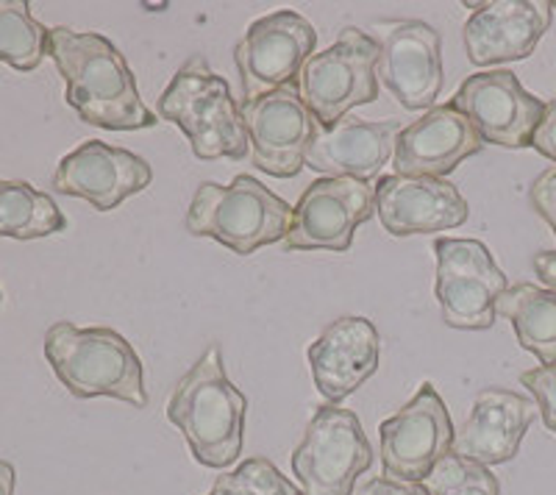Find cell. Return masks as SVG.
Instances as JSON below:
<instances>
[{"label":"cell","mask_w":556,"mask_h":495,"mask_svg":"<svg viewBox=\"0 0 556 495\" xmlns=\"http://www.w3.org/2000/svg\"><path fill=\"white\" fill-rule=\"evenodd\" d=\"M534 418L538 404H531L526 395L504 388H484L476 395L465 423L456 429L454 454L484 468L513 462Z\"/></svg>","instance_id":"19"},{"label":"cell","mask_w":556,"mask_h":495,"mask_svg":"<svg viewBox=\"0 0 556 495\" xmlns=\"http://www.w3.org/2000/svg\"><path fill=\"white\" fill-rule=\"evenodd\" d=\"M156 117L181 128L190 140L195 160H245L248 131L240 115V103L223 76L208 67L201 53L178 67L170 87L162 92Z\"/></svg>","instance_id":"4"},{"label":"cell","mask_w":556,"mask_h":495,"mask_svg":"<svg viewBox=\"0 0 556 495\" xmlns=\"http://www.w3.org/2000/svg\"><path fill=\"white\" fill-rule=\"evenodd\" d=\"M529 198H531V206L538 210V215L548 223L551 231L556 234V167L545 170L543 176L531 185Z\"/></svg>","instance_id":"28"},{"label":"cell","mask_w":556,"mask_h":495,"mask_svg":"<svg viewBox=\"0 0 556 495\" xmlns=\"http://www.w3.org/2000/svg\"><path fill=\"white\" fill-rule=\"evenodd\" d=\"M495 315L513 323L520 348L543 365H556V292L515 284L498 299Z\"/></svg>","instance_id":"22"},{"label":"cell","mask_w":556,"mask_h":495,"mask_svg":"<svg viewBox=\"0 0 556 495\" xmlns=\"http://www.w3.org/2000/svg\"><path fill=\"white\" fill-rule=\"evenodd\" d=\"M251 142V165L273 178H295L306 167V151L317 140V123L298 87L273 89L240 103Z\"/></svg>","instance_id":"13"},{"label":"cell","mask_w":556,"mask_h":495,"mask_svg":"<svg viewBox=\"0 0 556 495\" xmlns=\"http://www.w3.org/2000/svg\"><path fill=\"white\" fill-rule=\"evenodd\" d=\"M0 301H3V290H0Z\"/></svg>","instance_id":"33"},{"label":"cell","mask_w":556,"mask_h":495,"mask_svg":"<svg viewBox=\"0 0 556 495\" xmlns=\"http://www.w3.org/2000/svg\"><path fill=\"white\" fill-rule=\"evenodd\" d=\"M45 359L76 398H117L131 407H148L146 368L121 331L109 326L78 329L56 320L45 331Z\"/></svg>","instance_id":"3"},{"label":"cell","mask_w":556,"mask_h":495,"mask_svg":"<svg viewBox=\"0 0 556 495\" xmlns=\"http://www.w3.org/2000/svg\"><path fill=\"white\" fill-rule=\"evenodd\" d=\"M376 215L387 234H437L459 229L470 210L448 178L381 176L374 187Z\"/></svg>","instance_id":"16"},{"label":"cell","mask_w":556,"mask_h":495,"mask_svg":"<svg viewBox=\"0 0 556 495\" xmlns=\"http://www.w3.org/2000/svg\"><path fill=\"white\" fill-rule=\"evenodd\" d=\"M354 495H429V490H426V484L399 482V479H390V477H376L362 482L359 487L354 490Z\"/></svg>","instance_id":"29"},{"label":"cell","mask_w":556,"mask_h":495,"mask_svg":"<svg viewBox=\"0 0 556 495\" xmlns=\"http://www.w3.org/2000/svg\"><path fill=\"white\" fill-rule=\"evenodd\" d=\"M379 42L356 26H345L337 42L315 53L298 76V96L317 126L331 131L348 112L379 101Z\"/></svg>","instance_id":"6"},{"label":"cell","mask_w":556,"mask_h":495,"mask_svg":"<svg viewBox=\"0 0 556 495\" xmlns=\"http://www.w3.org/2000/svg\"><path fill=\"white\" fill-rule=\"evenodd\" d=\"M317 31L304 14L278 9L253 20L235 48L242 101L262 98L273 89L298 87L304 64L315 56Z\"/></svg>","instance_id":"9"},{"label":"cell","mask_w":556,"mask_h":495,"mask_svg":"<svg viewBox=\"0 0 556 495\" xmlns=\"http://www.w3.org/2000/svg\"><path fill=\"white\" fill-rule=\"evenodd\" d=\"M429 495H501L493 470L465 457L448 454L426 479Z\"/></svg>","instance_id":"25"},{"label":"cell","mask_w":556,"mask_h":495,"mask_svg":"<svg viewBox=\"0 0 556 495\" xmlns=\"http://www.w3.org/2000/svg\"><path fill=\"white\" fill-rule=\"evenodd\" d=\"M292 223V206L267 190L260 178L240 173L231 185L203 181L187 210V231L208 237L240 256L285 242Z\"/></svg>","instance_id":"5"},{"label":"cell","mask_w":556,"mask_h":495,"mask_svg":"<svg viewBox=\"0 0 556 495\" xmlns=\"http://www.w3.org/2000/svg\"><path fill=\"white\" fill-rule=\"evenodd\" d=\"M51 28L37 23L31 3L26 0H0V62L17 73L37 71L48 56Z\"/></svg>","instance_id":"24"},{"label":"cell","mask_w":556,"mask_h":495,"mask_svg":"<svg viewBox=\"0 0 556 495\" xmlns=\"http://www.w3.org/2000/svg\"><path fill=\"white\" fill-rule=\"evenodd\" d=\"M248 398L228 379L220 345H212L178 379L167 401V420L184 434L198 465L223 470L235 465L245 443Z\"/></svg>","instance_id":"2"},{"label":"cell","mask_w":556,"mask_h":495,"mask_svg":"<svg viewBox=\"0 0 556 495\" xmlns=\"http://www.w3.org/2000/svg\"><path fill=\"white\" fill-rule=\"evenodd\" d=\"M534 274L545 284V290L556 292V251H540L534 256Z\"/></svg>","instance_id":"31"},{"label":"cell","mask_w":556,"mask_h":495,"mask_svg":"<svg viewBox=\"0 0 556 495\" xmlns=\"http://www.w3.org/2000/svg\"><path fill=\"white\" fill-rule=\"evenodd\" d=\"M206 495H304L273 462L262 457L245 459L237 470L217 477Z\"/></svg>","instance_id":"26"},{"label":"cell","mask_w":556,"mask_h":495,"mask_svg":"<svg viewBox=\"0 0 556 495\" xmlns=\"http://www.w3.org/2000/svg\"><path fill=\"white\" fill-rule=\"evenodd\" d=\"M520 384L534 395L538 409L548 432L556 434V365H540L520 376Z\"/></svg>","instance_id":"27"},{"label":"cell","mask_w":556,"mask_h":495,"mask_svg":"<svg viewBox=\"0 0 556 495\" xmlns=\"http://www.w3.org/2000/svg\"><path fill=\"white\" fill-rule=\"evenodd\" d=\"M381 340L367 318H340L309 345V368L317 393L340 404L379 370Z\"/></svg>","instance_id":"20"},{"label":"cell","mask_w":556,"mask_h":495,"mask_svg":"<svg viewBox=\"0 0 556 495\" xmlns=\"http://www.w3.org/2000/svg\"><path fill=\"white\" fill-rule=\"evenodd\" d=\"M481 148L484 142L468 117L443 103L404 126L392 151V167L404 178H445Z\"/></svg>","instance_id":"18"},{"label":"cell","mask_w":556,"mask_h":495,"mask_svg":"<svg viewBox=\"0 0 556 495\" xmlns=\"http://www.w3.org/2000/svg\"><path fill=\"white\" fill-rule=\"evenodd\" d=\"M14 484H17V473H14L12 462L0 459V495H14Z\"/></svg>","instance_id":"32"},{"label":"cell","mask_w":556,"mask_h":495,"mask_svg":"<svg viewBox=\"0 0 556 495\" xmlns=\"http://www.w3.org/2000/svg\"><path fill=\"white\" fill-rule=\"evenodd\" d=\"M67 229V217L51 195L39 192L28 181L0 178V237L39 240Z\"/></svg>","instance_id":"23"},{"label":"cell","mask_w":556,"mask_h":495,"mask_svg":"<svg viewBox=\"0 0 556 495\" xmlns=\"http://www.w3.org/2000/svg\"><path fill=\"white\" fill-rule=\"evenodd\" d=\"M551 9H556V3H551Z\"/></svg>","instance_id":"34"},{"label":"cell","mask_w":556,"mask_h":495,"mask_svg":"<svg viewBox=\"0 0 556 495\" xmlns=\"http://www.w3.org/2000/svg\"><path fill=\"white\" fill-rule=\"evenodd\" d=\"M379 31V84L406 112H429L443 92V39L424 20H387Z\"/></svg>","instance_id":"11"},{"label":"cell","mask_w":556,"mask_h":495,"mask_svg":"<svg viewBox=\"0 0 556 495\" xmlns=\"http://www.w3.org/2000/svg\"><path fill=\"white\" fill-rule=\"evenodd\" d=\"M451 106L468 117L484 145L529 148L545 115V103L513 71H486L465 78Z\"/></svg>","instance_id":"14"},{"label":"cell","mask_w":556,"mask_h":495,"mask_svg":"<svg viewBox=\"0 0 556 495\" xmlns=\"http://www.w3.org/2000/svg\"><path fill=\"white\" fill-rule=\"evenodd\" d=\"M551 20H554L551 3H538V0L479 3L462 28L470 64L490 67V64L529 59L538 51L540 39L548 34Z\"/></svg>","instance_id":"17"},{"label":"cell","mask_w":556,"mask_h":495,"mask_svg":"<svg viewBox=\"0 0 556 495\" xmlns=\"http://www.w3.org/2000/svg\"><path fill=\"white\" fill-rule=\"evenodd\" d=\"M384 477L424 484L431 470L454 454L456 429L431 381H424L409 404L379 423Z\"/></svg>","instance_id":"10"},{"label":"cell","mask_w":556,"mask_h":495,"mask_svg":"<svg viewBox=\"0 0 556 495\" xmlns=\"http://www.w3.org/2000/svg\"><path fill=\"white\" fill-rule=\"evenodd\" d=\"M434 254V295L443 309V323L459 331L493 329L498 318L495 306L509 284L484 242L437 237Z\"/></svg>","instance_id":"8"},{"label":"cell","mask_w":556,"mask_h":495,"mask_svg":"<svg viewBox=\"0 0 556 495\" xmlns=\"http://www.w3.org/2000/svg\"><path fill=\"white\" fill-rule=\"evenodd\" d=\"M376 212L374 187L356 178H317L292 210L287 251H331L345 254L354 231Z\"/></svg>","instance_id":"12"},{"label":"cell","mask_w":556,"mask_h":495,"mask_svg":"<svg viewBox=\"0 0 556 495\" xmlns=\"http://www.w3.org/2000/svg\"><path fill=\"white\" fill-rule=\"evenodd\" d=\"M401 120H359L345 117L331 131L317 134L306 151V167L326 178H356L370 185L392 160Z\"/></svg>","instance_id":"21"},{"label":"cell","mask_w":556,"mask_h":495,"mask_svg":"<svg viewBox=\"0 0 556 495\" xmlns=\"http://www.w3.org/2000/svg\"><path fill=\"white\" fill-rule=\"evenodd\" d=\"M531 148L556 165V101L545 103V115L531 137Z\"/></svg>","instance_id":"30"},{"label":"cell","mask_w":556,"mask_h":495,"mask_svg":"<svg viewBox=\"0 0 556 495\" xmlns=\"http://www.w3.org/2000/svg\"><path fill=\"white\" fill-rule=\"evenodd\" d=\"M374 465V448L351 409L326 404L312 415L304 440L292 452L304 495H354L356 479Z\"/></svg>","instance_id":"7"},{"label":"cell","mask_w":556,"mask_h":495,"mask_svg":"<svg viewBox=\"0 0 556 495\" xmlns=\"http://www.w3.org/2000/svg\"><path fill=\"white\" fill-rule=\"evenodd\" d=\"M153 170L142 156L126 148L87 140L62 156L53 173V190L62 195L84 198L98 212H112L126 201L148 190Z\"/></svg>","instance_id":"15"},{"label":"cell","mask_w":556,"mask_h":495,"mask_svg":"<svg viewBox=\"0 0 556 495\" xmlns=\"http://www.w3.org/2000/svg\"><path fill=\"white\" fill-rule=\"evenodd\" d=\"M48 56L64 78V101L84 123L106 131L159 126V117L139 98L126 56L109 37L56 26L51 28Z\"/></svg>","instance_id":"1"}]
</instances>
